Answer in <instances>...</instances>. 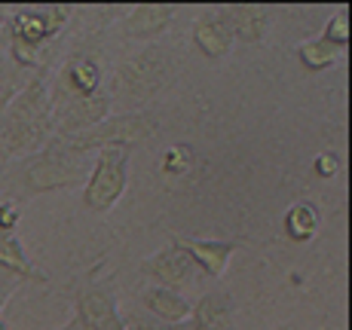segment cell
I'll use <instances>...</instances> for the list:
<instances>
[{
  "instance_id": "cell-1",
  "label": "cell",
  "mask_w": 352,
  "mask_h": 330,
  "mask_svg": "<svg viewBox=\"0 0 352 330\" xmlns=\"http://www.w3.org/2000/svg\"><path fill=\"white\" fill-rule=\"evenodd\" d=\"M52 138L50 77L40 67L28 83L19 86L0 113V163L37 153Z\"/></svg>"
},
{
  "instance_id": "cell-2",
  "label": "cell",
  "mask_w": 352,
  "mask_h": 330,
  "mask_svg": "<svg viewBox=\"0 0 352 330\" xmlns=\"http://www.w3.org/2000/svg\"><path fill=\"white\" fill-rule=\"evenodd\" d=\"M178 77V64L175 56L166 46H144V49L126 56L113 71L111 83V101L113 104H129L132 110H147V104H153L168 86Z\"/></svg>"
},
{
  "instance_id": "cell-3",
  "label": "cell",
  "mask_w": 352,
  "mask_h": 330,
  "mask_svg": "<svg viewBox=\"0 0 352 330\" xmlns=\"http://www.w3.org/2000/svg\"><path fill=\"white\" fill-rule=\"evenodd\" d=\"M92 172L89 156L71 150L62 138L52 134L37 153L22 156L12 168L16 174V190L19 196H43V193L71 190L77 184H86Z\"/></svg>"
},
{
  "instance_id": "cell-4",
  "label": "cell",
  "mask_w": 352,
  "mask_h": 330,
  "mask_svg": "<svg viewBox=\"0 0 352 330\" xmlns=\"http://www.w3.org/2000/svg\"><path fill=\"white\" fill-rule=\"evenodd\" d=\"M71 10L67 6H22L6 19L10 31V56L22 71H37L40 49L58 37L67 25Z\"/></svg>"
},
{
  "instance_id": "cell-5",
  "label": "cell",
  "mask_w": 352,
  "mask_h": 330,
  "mask_svg": "<svg viewBox=\"0 0 352 330\" xmlns=\"http://www.w3.org/2000/svg\"><path fill=\"white\" fill-rule=\"evenodd\" d=\"M160 129V119L153 110H132V113H111L107 119H101L98 126L86 132H77L71 138H62L71 150L83 153V156H92L98 150H132L135 144H144L153 132Z\"/></svg>"
},
{
  "instance_id": "cell-6",
  "label": "cell",
  "mask_w": 352,
  "mask_h": 330,
  "mask_svg": "<svg viewBox=\"0 0 352 330\" xmlns=\"http://www.w3.org/2000/svg\"><path fill=\"white\" fill-rule=\"evenodd\" d=\"M129 159L132 150H98L92 172L83 187V208L89 214H107L126 193L129 184Z\"/></svg>"
},
{
  "instance_id": "cell-7",
  "label": "cell",
  "mask_w": 352,
  "mask_h": 330,
  "mask_svg": "<svg viewBox=\"0 0 352 330\" xmlns=\"http://www.w3.org/2000/svg\"><path fill=\"white\" fill-rule=\"evenodd\" d=\"M74 325L80 330H126L129 318L120 309V297L107 281L80 285L74 294Z\"/></svg>"
},
{
  "instance_id": "cell-8",
  "label": "cell",
  "mask_w": 352,
  "mask_h": 330,
  "mask_svg": "<svg viewBox=\"0 0 352 330\" xmlns=\"http://www.w3.org/2000/svg\"><path fill=\"white\" fill-rule=\"evenodd\" d=\"M113 110L111 92H96L86 98H71L52 107V134L56 138H71L77 132H86L92 126H98L101 119H107Z\"/></svg>"
},
{
  "instance_id": "cell-9",
  "label": "cell",
  "mask_w": 352,
  "mask_h": 330,
  "mask_svg": "<svg viewBox=\"0 0 352 330\" xmlns=\"http://www.w3.org/2000/svg\"><path fill=\"white\" fill-rule=\"evenodd\" d=\"M138 269L144 279H151V285L168 287V291H181V294H184L187 287H193L196 279H199L196 263L187 257L184 248H178L175 241L168 248H162V251L151 254V257H144Z\"/></svg>"
},
{
  "instance_id": "cell-10",
  "label": "cell",
  "mask_w": 352,
  "mask_h": 330,
  "mask_svg": "<svg viewBox=\"0 0 352 330\" xmlns=\"http://www.w3.org/2000/svg\"><path fill=\"white\" fill-rule=\"evenodd\" d=\"M101 80H104V73H101V64L92 56H71L62 64V71L50 80L52 107L71 98L96 95V92H101Z\"/></svg>"
},
{
  "instance_id": "cell-11",
  "label": "cell",
  "mask_w": 352,
  "mask_h": 330,
  "mask_svg": "<svg viewBox=\"0 0 352 330\" xmlns=\"http://www.w3.org/2000/svg\"><path fill=\"white\" fill-rule=\"evenodd\" d=\"M212 16L224 25L230 37L242 43H263L270 34V10L263 3H224L214 6Z\"/></svg>"
},
{
  "instance_id": "cell-12",
  "label": "cell",
  "mask_w": 352,
  "mask_h": 330,
  "mask_svg": "<svg viewBox=\"0 0 352 330\" xmlns=\"http://www.w3.org/2000/svg\"><path fill=\"white\" fill-rule=\"evenodd\" d=\"M178 248H184L187 257L196 263L199 275H208L212 281H221L233 260V254L239 251L242 241H233V239H193V235H184V239H172Z\"/></svg>"
},
{
  "instance_id": "cell-13",
  "label": "cell",
  "mask_w": 352,
  "mask_h": 330,
  "mask_svg": "<svg viewBox=\"0 0 352 330\" xmlns=\"http://www.w3.org/2000/svg\"><path fill=\"white\" fill-rule=\"evenodd\" d=\"M187 330H239L236 327V300L227 287H212L193 303Z\"/></svg>"
},
{
  "instance_id": "cell-14",
  "label": "cell",
  "mask_w": 352,
  "mask_h": 330,
  "mask_svg": "<svg viewBox=\"0 0 352 330\" xmlns=\"http://www.w3.org/2000/svg\"><path fill=\"white\" fill-rule=\"evenodd\" d=\"M175 22V6L172 3H138L123 16L120 28L129 40H153L162 37Z\"/></svg>"
},
{
  "instance_id": "cell-15",
  "label": "cell",
  "mask_w": 352,
  "mask_h": 330,
  "mask_svg": "<svg viewBox=\"0 0 352 330\" xmlns=\"http://www.w3.org/2000/svg\"><path fill=\"white\" fill-rule=\"evenodd\" d=\"M141 306L147 309L153 321L160 325H184L193 312V300L181 291H168V287L147 285L141 291Z\"/></svg>"
},
{
  "instance_id": "cell-16",
  "label": "cell",
  "mask_w": 352,
  "mask_h": 330,
  "mask_svg": "<svg viewBox=\"0 0 352 330\" xmlns=\"http://www.w3.org/2000/svg\"><path fill=\"white\" fill-rule=\"evenodd\" d=\"M193 46L199 49V56H206L208 62H218L233 49V37L227 34V28L212 16V10L206 16H199L193 22V34H190Z\"/></svg>"
},
{
  "instance_id": "cell-17",
  "label": "cell",
  "mask_w": 352,
  "mask_h": 330,
  "mask_svg": "<svg viewBox=\"0 0 352 330\" xmlns=\"http://www.w3.org/2000/svg\"><path fill=\"white\" fill-rule=\"evenodd\" d=\"M282 226H285V235L291 241L303 245V241L316 239V233L322 226V214L313 202H294L285 211V217H282Z\"/></svg>"
},
{
  "instance_id": "cell-18",
  "label": "cell",
  "mask_w": 352,
  "mask_h": 330,
  "mask_svg": "<svg viewBox=\"0 0 352 330\" xmlns=\"http://www.w3.org/2000/svg\"><path fill=\"white\" fill-rule=\"evenodd\" d=\"M337 58H340V49H334L331 43H324L322 37L303 40V43L297 46V62L313 73H322V71H328V67H334Z\"/></svg>"
},
{
  "instance_id": "cell-19",
  "label": "cell",
  "mask_w": 352,
  "mask_h": 330,
  "mask_svg": "<svg viewBox=\"0 0 352 330\" xmlns=\"http://www.w3.org/2000/svg\"><path fill=\"white\" fill-rule=\"evenodd\" d=\"M322 40L331 43L334 49H346L349 46V12L346 10H337L334 16L328 19V25H324V31H322Z\"/></svg>"
},
{
  "instance_id": "cell-20",
  "label": "cell",
  "mask_w": 352,
  "mask_h": 330,
  "mask_svg": "<svg viewBox=\"0 0 352 330\" xmlns=\"http://www.w3.org/2000/svg\"><path fill=\"white\" fill-rule=\"evenodd\" d=\"M187 168H190V147H184V144L168 147L166 156H162V172L166 174H184Z\"/></svg>"
},
{
  "instance_id": "cell-21",
  "label": "cell",
  "mask_w": 352,
  "mask_h": 330,
  "mask_svg": "<svg viewBox=\"0 0 352 330\" xmlns=\"http://www.w3.org/2000/svg\"><path fill=\"white\" fill-rule=\"evenodd\" d=\"M22 220V205L16 199H0V233H16Z\"/></svg>"
},
{
  "instance_id": "cell-22",
  "label": "cell",
  "mask_w": 352,
  "mask_h": 330,
  "mask_svg": "<svg viewBox=\"0 0 352 330\" xmlns=\"http://www.w3.org/2000/svg\"><path fill=\"white\" fill-rule=\"evenodd\" d=\"M313 172L319 174V178H324V180L337 178V172H340V159H337L331 150H324V153H319V156L313 159Z\"/></svg>"
},
{
  "instance_id": "cell-23",
  "label": "cell",
  "mask_w": 352,
  "mask_h": 330,
  "mask_svg": "<svg viewBox=\"0 0 352 330\" xmlns=\"http://www.w3.org/2000/svg\"><path fill=\"white\" fill-rule=\"evenodd\" d=\"M19 285H22V279H16V275H10V272H3V269H0V315H3L10 297L19 291Z\"/></svg>"
},
{
  "instance_id": "cell-24",
  "label": "cell",
  "mask_w": 352,
  "mask_h": 330,
  "mask_svg": "<svg viewBox=\"0 0 352 330\" xmlns=\"http://www.w3.org/2000/svg\"><path fill=\"white\" fill-rule=\"evenodd\" d=\"M126 330H157V321H129Z\"/></svg>"
},
{
  "instance_id": "cell-25",
  "label": "cell",
  "mask_w": 352,
  "mask_h": 330,
  "mask_svg": "<svg viewBox=\"0 0 352 330\" xmlns=\"http://www.w3.org/2000/svg\"><path fill=\"white\" fill-rule=\"evenodd\" d=\"M10 98H12V89L6 86V80H3V83H0V113H3V107H6V101Z\"/></svg>"
},
{
  "instance_id": "cell-26",
  "label": "cell",
  "mask_w": 352,
  "mask_h": 330,
  "mask_svg": "<svg viewBox=\"0 0 352 330\" xmlns=\"http://www.w3.org/2000/svg\"><path fill=\"white\" fill-rule=\"evenodd\" d=\"M273 330H303V327L294 325V321H288V325H279V327H273ZM316 330H324V327H316Z\"/></svg>"
},
{
  "instance_id": "cell-27",
  "label": "cell",
  "mask_w": 352,
  "mask_h": 330,
  "mask_svg": "<svg viewBox=\"0 0 352 330\" xmlns=\"http://www.w3.org/2000/svg\"><path fill=\"white\" fill-rule=\"evenodd\" d=\"M3 31H6V16L0 12V34H3Z\"/></svg>"
},
{
  "instance_id": "cell-28",
  "label": "cell",
  "mask_w": 352,
  "mask_h": 330,
  "mask_svg": "<svg viewBox=\"0 0 352 330\" xmlns=\"http://www.w3.org/2000/svg\"><path fill=\"white\" fill-rule=\"evenodd\" d=\"M62 330H80V327H77V325H74V321H67V325H65Z\"/></svg>"
},
{
  "instance_id": "cell-29",
  "label": "cell",
  "mask_w": 352,
  "mask_h": 330,
  "mask_svg": "<svg viewBox=\"0 0 352 330\" xmlns=\"http://www.w3.org/2000/svg\"><path fill=\"white\" fill-rule=\"evenodd\" d=\"M0 330H10V325H6V321H3V318H0Z\"/></svg>"
},
{
  "instance_id": "cell-30",
  "label": "cell",
  "mask_w": 352,
  "mask_h": 330,
  "mask_svg": "<svg viewBox=\"0 0 352 330\" xmlns=\"http://www.w3.org/2000/svg\"><path fill=\"white\" fill-rule=\"evenodd\" d=\"M3 80H6V73H3V64H0V83H3Z\"/></svg>"
}]
</instances>
